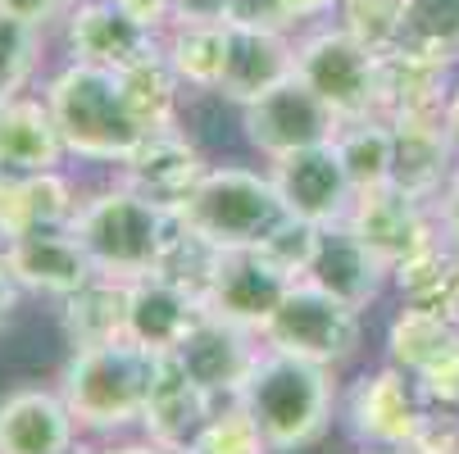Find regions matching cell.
Segmentation results:
<instances>
[{
    "instance_id": "cell-25",
    "label": "cell",
    "mask_w": 459,
    "mask_h": 454,
    "mask_svg": "<svg viewBox=\"0 0 459 454\" xmlns=\"http://www.w3.org/2000/svg\"><path fill=\"white\" fill-rule=\"evenodd\" d=\"M69 155L46 96H14L0 105V173H46Z\"/></svg>"
},
{
    "instance_id": "cell-13",
    "label": "cell",
    "mask_w": 459,
    "mask_h": 454,
    "mask_svg": "<svg viewBox=\"0 0 459 454\" xmlns=\"http://www.w3.org/2000/svg\"><path fill=\"white\" fill-rule=\"evenodd\" d=\"M64 50L69 59L100 64V69H133L137 59L164 50V32L146 28L114 0H78L64 14Z\"/></svg>"
},
{
    "instance_id": "cell-16",
    "label": "cell",
    "mask_w": 459,
    "mask_h": 454,
    "mask_svg": "<svg viewBox=\"0 0 459 454\" xmlns=\"http://www.w3.org/2000/svg\"><path fill=\"white\" fill-rule=\"evenodd\" d=\"M0 250H5L19 287L46 291V296H59V300L74 296L78 287H87L100 273L74 227H32L23 236H10Z\"/></svg>"
},
{
    "instance_id": "cell-34",
    "label": "cell",
    "mask_w": 459,
    "mask_h": 454,
    "mask_svg": "<svg viewBox=\"0 0 459 454\" xmlns=\"http://www.w3.org/2000/svg\"><path fill=\"white\" fill-rule=\"evenodd\" d=\"M182 454H273V450H269L264 432H259V423L246 414V405L232 400L195 432V441Z\"/></svg>"
},
{
    "instance_id": "cell-19",
    "label": "cell",
    "mask_w": 459,
    "mask_h": 454,
    "mask_svg": "<svg viewBox=\"0 0 459 454\" xmlns=\"http://www.w3.org/2000/svg\"><path fill=\"white\" fill-rule=\"evenodd\" d=\"M250 337H255V332L232 328V322L205 313L173 355L186 364V373L201 381L219 405H232V400L241 396V386H246L255 359H259V346H250Z\"/></svg>"
},
{
    "instance_id": "cell-31",
    "label": "cell",
    "mask_w": 459,
    "mask_h": 454,
    "mask_svg": "<svg viewBox=\"0 0 459 454\" xmlns=\"http://www.w3.org/2000/svg\"><path fill=\"white\" fill-rule=\"evenodd\" d=\"M455 341H459V318L401 304L396 322H391V332H386V359L396 364V368H405L410 377H419V373L432 368Z\"/></svg>"
},
{
    "instance_id": "cell-4",
    "label": "cell",
    "mask_w": 459,
    "mask_h": 454,
    "mask_svg": "<svg viewBox=\"0 0 459 454\" xmlns=\"http://www.w3.org/2000/svg\"><path fill=\"white\" fill-rule=\"evenodd\" d=\"M155 359L160 355H151L133 337L74 350L69 368H64L59 396L74 409L78 427L82 432H123V427L142 423L151 381H155Z\"/></svg>"
},
{
    "instance_id": "cell-39",
    "label": "cell",
    "mask_w": 459,
    "mask_h": 454,
    "mask_svg": "<svg viewBox=\"0 0 459 454\" xmlns=\"http://www.w3.org/2000/svg\"><path fill=\"white\" fill-rule=\"evenodd\" d=\"M232 0H169V23H228Z\"/></svg>"
},
{
    "instance_id": "cell-35",
    "label": "cell",
    "mask_w": 459,
    "mask_h": 454,
    "mask_svg": "<svg viewBox=\"0 0 459 454\" xmlns=\"http://www.w3.org/2000/svg\"><path fill=\"white\" fill-rule=\"evenodd\" d=\"M405 0H337V23L368 50H391L401 41Z\"/></svg>"
},
{
    "instance_id": "cell-23",
    "label": "cell",
    "mask_w": 459,
    "mask_h": 454,
    "mask_svg": "<svg viewBox=\"0 0 459 454\" xmlns=\"http://www.w3.org/2000/svg\"><path fill=\"white\" fill-rule=\"evenodd\" d=\"M305 278L314 287H323V291H333L337 300L355 304V309H368L382 296V287L391 282V269L346 223H333V227H323L318 250H314V264H309Z\"/></svg>"
},
{
    "instance_id": "cell-9",
    "label": "cell",
    "mask_w": 459,
    "mask_h": 454,
    "mask_svg": "<svg viewBox=\"0 0 459 454\" xmlns=\"http://www.w3.org/2000/svg\"><path fill=\"white\" fill-rule=\"evenodd\" d=\"M291 278L273 264L259 245H241V250H219L214 273L201 291L205 313L232 322L246 332H264V322L273 318L278 300L287 296Z\"/></svg>"
},
{
    "instance_id": "cell-38",
    "label": "cell",
    "mask_w": 459,
    "mask_h": 454,
    "mask_svg": "<svg viewBox=\"0 0 459 454\" xmlns=\"http://www.w3.org/2000/svg\"><path fill=\"white\" fill-rule=\"evenodd\" d=\"M432 214H437V232H441V241L459 250V159H455V173H450L446 191L437 196Z\"/></svg>"
},
{
    "instance_id": "cell-30",
    "label": "cell",
    "mask_w": 459,
    "mask_h": 454,
    "mask_svg": "<svg viewBox=\"0 0 459 454\" xmlns=\"http://www.w3.org/2000/svg\"><path fill=\"white\" fill-rule=\"evenodd\" d=\"M337 159L351 177L355 191H368V186H386L391 182V159H396V137H391V123L382 114H368V118H351L337 127Z\"/></svg>"
},
{
    "instance_id": "cell-44",
    "label": "cell",
    "mask_w": 459,
    "mask_h": 454,
    "mask_svg": "<svg viewBox=\"0 0 459 454\" xmlns=\"http://www.w3.org/2000/svg\"><path fill=\"white\" fill-rule=\"evenodd\" d=\"M446 127H450V137L459 146V82H450V96H446Z\"/></svg>"
},
{
    "instance_id": "cell-6",
    "label": "cell",
    "mask_w": 459,
    "mask_h": 454,
    "mask_svg": "<svg viewBox=\"0 0 459 454\" xmlns=\"http://www.w3.org/2000/svg\"><path fill=\"white\" fill-rule=\"evenodd\" d=\"M364 309L337 300L333 291L314 287L309 278L291 282L287 296L278 300L273 318L264 322V346L269 350H282V355H296V359H309V364H323V368H342L359 341H364Z\"/></svg>"
},
{
    "instance_id": "cell-8",
    "label": "cell",
    "mask_w": 459,
    "mask_h": 454,
    "mask_svg": "<svg viewBox=\"0 0 459 454\" xmlns=\"http://www.w3.org/2000/svg\"><path fill=\"white\" fill-rule=\"evenodd\" d=\"M241 127H246V141L273 164V159H282L291 150L333 141L342 118L291 73L282 87H273V91H264L259 100L241 105Z\"/></svg>"
},
{
    "instance_id": "cell-42",
    "label": "cell",
    "mask_w": 459,
    "mask_h": 454,
    "mask_svg": "<svg viewBox=\"0 0 459 454\" xmlns=\"http://www.w3.org/2000/svg\"><path fill=\"white\" fill-rule=\"evenodd\" d=\"M114 5H123L133 19H142L146 28L164 32L169 28V0H114Z\"/></svg>"
},
{
    "instance_id": "cell-14",
    "label": "cell",
    "mask_w": 459,
    "mask_h": 454,
    "mask_svg": "<svg viewBox=\"0 0 459 454\" xmlns=\"http://www.w3.org/2000/svg\"><path fill=\"white\" fill-rule=\"evenodd\" d=\"M386 123H391V137H396L391 186H401L405 196H414L423 205H437V196L455 173V159H459L446 114H401Z\"/></svg>"
},
{
    "instance_id": "cell-18",
    "label": "cell",
    "mask_w": 459,
    "mask_h": 454,
    "mask_svg": "<svg viewBox=\"0 0 459 454\" xmlns=\"http://www.w3.org/2000/svg\"><path fill=\"white\" fill-rule=\"evenodd\" d=\"M201 318H205V300L191 287L164 273H146L133 282V296H127V337L146 346L151 355H173Z\"/></svg>"
},
{
    "instance_id": "cell-22",
    "label": "cell",
    "mask_w": 459,
    "mask_h": 454,
    "mask_svg": "<svg viewBox=\"0 0 459 454\" xmlns=\"http://www.w3.org/2000/svg\"><path fill=\"white\" fill-rule=\"evenodd\" d=\"M450 96V59L419 55L410 46L377 50V114H446Z\"/></svg>"
},
{
    "instance_id": "cell-32",
    "label": "cell",
    "mask_w": 459,
    "mask_h": 454,
    "mask_svg": "<svg viewBox=\"0 0 459 454\" xmlns=\"http://www.w3.org/2000/svg\"><path fill=\"white\" fill-rule=\"evenodd\" d=\"M396 46L455 64L459 59V0H405Z\"/></svg>"
},
{
    "instance_id": "cell-15",
    "label": "cell",
    "mask_w": 459,
    "mask_h": 454,
    "mask_svg": "<svg viewBox=\"0 0 459 454\" xmlns=\"http://www.w3.org/2000/svg\"><path fill=\"white\" fill-rule=\"evenodd\" d=\"M205 155L182 127H164V133H146L142 146L118 164V182H127L133 191H142L146 201L178 210L191 186L205 177Z\"/></svg>"
},
{
    "instance_id": "cell-7",
    "label": "cell",
    "mask_w": 459,
    "mask_h": 454,
    "mask_svg": "<svg viewBox=\"0 0 459 454\" xmlns=\"http://www.w3.org/2000/svg\"><path fill=\"white\" fill-rule=\"evenodd\" d=\"M296 78L342 123L377 114V50H368L342 23L314 28L296 41Z\"/></svg>"
},
{
    "instance_id": "cell-41",
    "label": "cell",
    "mask_w": 459,
    "mask_h": 454,
    "mask_svg": "<svg viewBox=\"0 0 459 454\" xmlns=\"http://www.w3.org/2000/svg\"><path fill=\"white\" fill-rule=\"evenodd\" d=\"M278 5H282V14H287V23H291V28L337 14V0H278Z\"/></svg>"
},
{
    "instance_id": "cell-36",
    "label": "cell",
    "mask_w": 459,
    "mask_h": 454,
    "mask_svg": "<svg viewBox=\"0 0 459 454\" xmlns=\"http://www.w3.org/2000/svg\"><path fill=\"white\" fill-rule=\"evenodd\" d=\"M318 236H323V227H314V223H305V218L282 214V218L269 227V236L259 241V250H264V254L273 259V264H278L291 282H300V278L309 273V264H314Z\"/></svg>"
},
{
    "instance_id": "cell-45",
    "label": "cell",
    "mask_w": 459,
    "mask_h": 454,
    "mask_svg": "<svg viewBox=\"0 0 459 454\" xmlns=\"http://www.w3.org/2000/svg\"><path fill=\"white\" fill-rule=\"evenodd\" d=\"M100 454H178V450H164V445L146 441V445H118V450H100Z\"/></svg>"
},
{
    "instance_id": "cell-43",
    "label": "cell",
    "mask_w": 459,
    "mask_h": 454,
    "mask_svg": "<svg viewBox=\"0 0 459 454\" xmlns=\"http://www.w3.org/2000/svg\"><path fill=\"white\" fill-rule=\"evenodd\" d=\"M19 278H14V269H10V259H5V250H0V322H5L10 313H14V304H19Z\"/></svg>"
},
{
    "instance_id": "cell-12",
    "label": "cell",
    "mask_w": 459,
    "mask_h": 454,
    "mask_svg": "<svg viewBox=\"0 0 459 454\" xmlns=\"http://www.w3.org/2000/svg\"><path fill=\"white\" fill-rule=\"evenodd\" d=\"M269 177H273L278 196H282V210L291 218L314 223V227L346 223V214L355 205V186H351L333 141L305 146V150H291V155L273 159Z\"/></svg>"
},
{
    "instance_id": "cell-5",
    "label": "cell",
    "mask_w": 459,
    "mask_h": 454,
    "mask_svg": "<svg viewBox=\"0 0 459 454\" xmlns=\"http://www.w3.org/2000/svg\"><path fill=\"white\" fill-rule=\"evenodd\" d=\"M282 196L269 173H255L241 164H214L191 186V196L173 210V218L210 241L214 250H241L259 245L269 227L282 218Z\"/></svg>"
},
{
    "instance_id": "cell-28",
    "label": "cell",
    "mask_w": 459,
    "mask_h": 454,
    "mask_svg": "<svg viewBox=\"0 0 459 454\" xmlns=\"http://www.w3.org/2000/svg\"><path fill=\"white\" fill-rule=\"evenodd\" d=\"M164 59L191 91H219L223 59H228V23H169Z\"/></svg>"
},
{
    "instance_id": "cell-26",
    "label": "cell",
    "mask_w": 459,
    "mask_h": 454,
    "mask_svg": "<svg viewBox=\"0 0 459 454\" xmlns=\"http://www.w3.org/2000/svg\"><path fill=\"white\" fill-rule=\"evenodd\" d=\"M127 296H133V282L109 278V273H96L87 287L64 296L59 322H64L69 346L82 350V346H105V341L127 337Z\"/></svg>"
},
{
    "instance_id": "cell-1",
    "label": "cell",
    "mask_w": 459,
    "mask_h": 454,
    "mask_svg": "<svg viewBox=\"0 0 459 454\" xmlns=\"http://www.w3.org/2000/svg\"><path fill=\"white\" fill-rule=\"evenodd\" d=\"M237 405H246V414L259 423L273 454H296L314 445L333 423V405H337L333 368L264 346Z\"/></svg>"
},
{
    "instance_id": "cell-11",
    "label": "cell",
    "mask_w": 459,
    "mask_h": 454,
    "mask_svg": "<svg viewBox=\"0 0 459 454\" xmlns=\"http://www.w3.org/2000/svg\"><path fill=\"white\" fill-rule=\"evenodd\" d=\"M346 227L382 259L386 269L405 264L410 254L428 250L432 241H441L437 232V214L432 205L405 196L401 186H368V191H355V205L346 214Z\"/></svg>"
},
{
    "instance_id": "cell-27",
    "label": "cell",
    "mask_w": 459,
    "mask_h": 454,
    "mask_svg": "<svg viewBox=\"0 0 459 454\" xmlns=\"http://www.w3.org/2000/svg\"><path fill=\"white\" fill-rule=\"evenodd\" d=\"M391 287L401 291V304L459 318V250L446 241H432L428 250L410 254L405 264L391 269Z\"/></svg>"
},
{
    "instance_id": "cell-37",
    "label": "cell",
    "mask_w": 459,
    "mask_h": 454,
    "mask_svg": "<svg viewBox=\"0 0 459 454\" xmlns=\"http://www.w3.org/2000/svg\"><path fill=\"white\" fill-rule=\"evenodd\" d=\"M414 381H419V396L428 400V409L459 414V341H455L432 368H423Z\"/></svg>"
},
{
    "instance_id": "cell-29",
    "label": "cell",
    "mask_w": 459,
    "mask_h": 454,
    "mask_svg": "<svg viewBox=\"0 0 459 454\" xmlns=\"http://www.w3.org/2000/svg\"><path fill=\"white\" fill-rule=\"evenodd\" d=\"M118 87L127 109L137 114L146 133H164V127H182V82L169 69L164 50L137 59L133 69H118Z\"/></svg>"
},
{
    "instance_id": "cell-17",
    "label": "cell",
    "mask_w": 459,
    "mask_h": 454,
    "mask_svg": "<svg viewBox=\"0 0 459 454\" xmlns=\"http://www.w3.org/2000/svg\"><path fill=\"white\" fill-rule=\"evenodd\" d=\"M223 405L205 391L201 381L186 373V364L178 355H160L155 359V381H151V396H146V414H142V427L155 445L164 450H186Z\"/></svg>"
},
{
    "instance_id": "cell-10",
    "label": "cell",
    "mask_w": 459,
    "mask_h": 454,
    "mask_svg": "<svg viewBox=\"0 0 459 454\" xmlns=\"http://www.w3.org/2000/svg\"><path fill=\"white\" fill-rule=\"evenodd\" d=\"M346 418L364 445L405 450L419 441V432L428 427L432 414H428V400L419 396V381L405 368L386 364L355 381V391L346 400Z\"/></svg>"
},
{
    "instance_id": "cell-21",
    "label": "cell",
    "mask_w": 459,
    "mask_h": 454,
    "mask_svg": "<svg viewBox=\"0 0 459 454\" xmlns=\"http://www.w3.org/2000/svg\"><path fill=\"white\" fill-rule=\"evenodd\" d=\"M78 418L64 396L19 386L0 400V454H74Z\"/></svg>"
},
{
    "instance_id": "cell-33",
    "label": "cell",
    "mask_w": 459,
    "mask_h": 454,
    "mask_svg": "<svg viewBox=\"0 0 459 454\" xmlns=\"http://www.w3.org/2000/svg\"><path fill=\"white\" fill-rule=\"evenodd\" d=\"M41 59V28L0 10V105L23 96Z\"/></svg>"
},
{
    "instance_id": "cell-2",
    "label": "cell",
    "mask_w": 459,
    "mask_h": 454,
    "mask_svg": "<svg viewBox=\"0 0 459 454\" xmlns=\"http://www.w3.org/2000/svg\"><path fill=\"white\" fill-rule=\"evenodd\" d=\"M50 118L59 127V141L74 159L87 164H123L146 137L137 114L127 109L118 73L100 64L69 59L46 87Z\"/></svg>"
},
{
    "instance_id": "cell-40",
    "label": "cell",
    "mask_w": 459,
    "mask_h": 454,
    "mask_svg": "<svg viewBox=\"0 0 459 454\" xmlns=\"http://www.w3.org/2000/svg\"><path fill=\"white\" fill-rule=\"evenodd\" d=\"M69 5V0H0V10L14 14V19H28L37 28H46L50 19H59V10Z\"/></svg>"
},
{
    "instance_id": "cell-46",
    "label": "cell",
    "mask_w": 459,
    "mask_h": 454,
    "mask_svg": "<svg viewBox=\"0 0 459 454\" xmlns=\"http://www.w3.org/2000/svg\"><path fill=\"white\" fill-rule=\"evenodd\" d=\"M359 454H410V450H382V445H364Z\"/></svg>"
},
{
    "instance_id": "cell-3",
    "label": "cell",
    "mask_w": 459,
    "mask_h": 454,
    "mask_svg": "<svg viewBox=\"0 0 459 454\" xmlns=\"http://www.w3.org/2000/svg\"><path fill=\"white\" fill-rule=\"evenodd\" d=\"M69 227L78 232L100 273L137 282L160 269V254L173 236V210L146 201L142 191L114 177V186H100L78 201Z\"/></svg>"
},
{
    "instance_id": "cell-24",
    "label": "cell",
    "mask_w": 459,
    "mask_h": 454,
    "mask_svg": "<svg viewBox=\"0 0 459 454\" xmlns=\"http://www.w3.org/2000/svg\"><path fill=\"white\" fill-rule=\"evenodd\" d=\"M78 191L59 168L46 173H0V241L32 227H69L78 214Z\"/></svg>"
},
{
    "instance_id": "cell-20",
    "label": "cell",
    "mask_w": 459,
    "mask_h": 454,
    "mask_svg": "<svg viewBox=\"0 0 459 454\" xmlns=\"http://www.w3.org/2000/svg\"><path fill=\"white\" fill-rule=\"evenodd\" d=\"M291 73H296V41L287 32L228 23V59H223V78L214 96L232 105H250L264 91L282 87Z\"/></svg>"
}]
</instances>
